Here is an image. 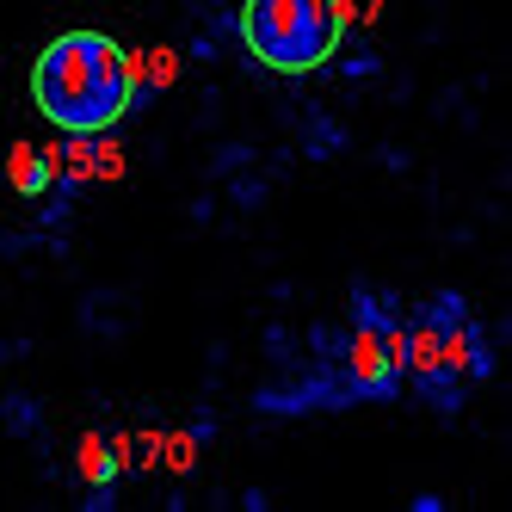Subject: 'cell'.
Returning <instances> with one entry per match:
<instances>
[{"mask_svg":"<svg viewBox=\"0 0 512 512\" xmlns=\"http://www.w3.org/2000/svg\"><path fill=\"white\" fill-rule=\"evenodd\" d=\"M340 0H247L241 7V38L278 75L321 68L340 44Z\"/></svg>","mask_w":512,"mask_h":512,"instance_id":"3","label":"cell"},{"mask_svg":"<svg viewBox=\"0 0 512 512\" xmlns=\"http://www.w3.org/2000/svg\"><path fill=\"white\" fill-rule=\"evenodd\" d=\"M50 179H56V155H44V149H13V186L25 198H44Z\"/></svg>","mask_w":512,"mask_h":512,"instance_id":"4","label":"cell"},{"mask_svg":"<svg viewBox=\"0 0 512 512\" xmlns=\"http://www.w3.org/2000/svg\"><path fill=\"white\" fill-rule=\"evenodd\" d=\"M401 377H408L438 414L463 408V389L488 377V334L469 321L463 297H432L401 327Z\"/></svg>","mask_w":512,"mask_h":512,"instance_id":"2","label":"cell"},{"mask_svg":"<svg viewBox=\"0 0 512 512\" xmlns=\"http://www.w3.org/2000/svg\"><path fill=\"white\" fill-rule=\"evenodd\" d=\"M31 99L38 112L68 136L112 130L136 99V68L105 31H62V38L31 68Z\"/></svg>","mask_w":512,"mask_h":512,"instance_id":"1","label":"cell"},{"mask_svg":"<svg viewBox=\"0 0 512 512\" xmlns=\"http://www.w3.org/2000/svg\"><path fill=\"white\" fill-rule=\"evenodd\" d=\"M81 469H87V482L99 488V482H112V475H118V457L105 451L99 438H87V445H81Z\"/></svg>","mask_w":512,"mask_h":512,"instance_id":"5","label":"cell"}]
</instances>
